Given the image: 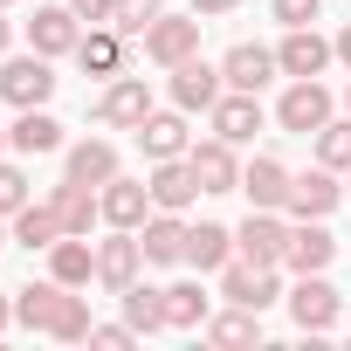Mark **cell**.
Here are the masks:
<instances>
[{
  "mask_svg": "<svg viewBox=\"0 0 351 351\" xmlns=\"http://www.w3.org/2000/svg\"><path fill=\"white\" fill-rule=\"evenodd\" d=\"M276 69H282V62H276V49H255V42H234V49L221 56V76H228V90H262Z\"/></svg>",
  "mask_w": 351,
  "mask_h": 351,
  "instance_id": "cell-20",
  "label": "cell"
},
{
  "mask_svg": "<svg viewBox=\"0 0 351 351\" xmlns=\"http://www.w3.org/2000/svg\"><path fill=\"white\" fill-rule=\"evenodd\" d=\"M337 310H344V296H337L324 276H296V289H289V317H296L303 337H324V330L337 324Z\"/></svg>",
  "mask_w": 351,
  "mask_h": 351,
  "instance_id": "cell-5",
  "label": "cell"
},
{
  "mask_svg": "<svg viewBox=\"0 0 351 351\" xmlns=\"http://www.w3.org/2000/svg\"><path fill=\"white\" fill-rule=\"evenodd\" d=\"M69 8H76V21H90V28L117 21V0H69Z\"/></svg>",
  "mask_w": 351,
  "mask_h": 351,
  "instance_id": "cell-38",
  "label": "cell"
},
{
  "mask_svg": "<svg viewBox=\"0 0 351 351\" xmlns=\"http://www.w3.org/2000/svg\"><path fill=\"white\" fill-rule=\"evenodd\" d=\"M158 14H165V0H117V21H110V28H124V35H145Z\"/></svg>",
  "mask_w": 351,
  "mask_h": 351,
  "instance_id": "cell-35",
  "label": "cell"
},
{
  "mask_svg": "<svg viewBox=\"0 0 351 351\" xmlns=\"http://www.w3.org/2000/svg\"><path fill=\"white\" fill-rule=\"evenodd\" d=\"M145 56L158 69H180L186 56H200V14H158L145 28Z\"/></svg>",
  "mask_w": 351,
  "mask_h": 351,
  "instance_id": "cell-2",
  "label": "cell"
},
{
  "mask_svg": "<svg viewBox=\"0 0 351 351\" xmlns=\"http://www.w3.org/2000/svg\"><path fill=\"white\" fill-rule=\"evenodd\" d=\"M14 241H21V248H42V255H49V248L62 241V221H56V207H49V200H28V207L14 214Z\"/></svg>",
  "mask_w": 351,
  "mask_h": 351,
  "instance_id": "cell-28",
  "label": "cell"
},
{
  "mask_svg": "<svg viewBox=\"0 0 351 351\" xmlns=\"http://www.w3.org/2000/svg\"><path fill=\"white\" fill-rule=\"evenodd\" d=\"M69 282H28V289H14V324H28V330H49V317H56V296H62Z\"/></svg>",
  "mask_w": 351,
  "mask_h": 351,
  "instance_id": "cell-30",
  "label": "cell"
},
{
  "mask_svg": "<svg viewBox=\"0 0 351 351\" xmlns=\"http://www.w3.org/2000/svg\"><path fill=\"white\" fill-rule=\"evenodd\" d=\"M138 262H145V241H138V228H110V241H97V282L104 289H131L138 282Z\"/></svg>",
  "mask_w": 351,
  "mask_h": 351,
  "instance_id": "cell-7",
  "label": "cell"
},
{
  "mask_svg": "<svg viewBox=\"0 0 351 351\" xmlns=\"http://www.w3.org/2000/svg\"><path fill=\"white\" fill-rule=\"evenodd\" d=\"M28 42H35V56H76V42H83V21H76V8H35V21H28Z\"/></svg>",
  "mask_w": 351,
  "mask_h": 351,
  "instance_id": "cell-11",
  "label": "cell"
},
{
  "mask_svg": "<svg viewBox=\"0 0 351 351\" xmlns=\"http://www.w3.org/2000/svg\"><path fill=\"white\" fill-rule=\"evenodd\" d=\"M124 324L145 337V330H172L165 324V289H145V282H131L124 289Z\"/></svg>",
  "mask_w": 351,
  "mask_h": 351,
  "instance_id": "cell-31",
  "label": "cell"
},
{
  "mask_svg": "<svg viewBox=\"0 0 351 351\" xmlns=\"http://www.w3.org/2000/svg\"><path fill=\"white\" fill-rule=\"evenodd\" d=\"M207 317H214V296H207L200 282H172V289H165V324H172V330H200Z\"/></svg>",
  "mask_w": 351,
  "mask_h": 351,
  "instance_id": "cell-26",
  "label": "cell"
},
{
  "mask_svg": "<svg viewBox=\"0 0 351 351\" xmlns=\"http://www.w3.org/2000/svg\"><path fill=\"white\" fill-rule=\"evenodd\" d=\"M207 117H214V138H228V145H248V138L262 131V104H255V90H228Z\"/></svg>",
  "mask_w": 351,
  "mask_h": 351,
  "instance_id": "cell-17",
  "label": "cell"
},
{
  "mask_svg": "<svg viewBox=\"0 0 351 351\" xmlns=\"http://www.w3.org/2000/svg\"><path fill=\"white\" fill-rule=\"evenodd\" d=\"M228 255H234V228H221V221H200V228H186V262L207 276V269H228Z\"/></svg>",
  "mask_w": 351,
  "mask_h": 351,
  "instance_id": "cell-25",
  "label": "cell"
},
{
  "mask_svg": "<svg viewBox=\"0 0 351 351\" xmlns=\"http://www.w3.org/2000/svg\"><path fill=\"white\" fill-rule=\"evenodd\" d=\"M49 207H56L62 234H90V228L104 221V200H97V186H83V180H62V186L49 193Z\"/></svg>",
  "mask_w": 351,
  "mask_h": 351,
  "instance_id": "cell-18",
  "label": "cell"
},
{
  "mask_svg": "<svg viewBox=\"0 0 351 351\" xmlns=\"http://www.w3.org/2000/svg\"><path fill=\"white\" fill-rule=\"evenodd\" d=\"M21 207H28V172H21V165H8V158H0V214L14 221Z\"/></svg>",
  "mask_w": 351,
  "mask_h": 351,
  "instance_id": "cell-36",
  "label": "cell"
},
{
  "mask_svg": "<svg viewBox=\"0 0 351 351\" xmlns=\"http://www.w3.org/2000/svg\"><path fill=\"white\" fill-rule=\"evenodd\" d=\"M145 117H152V83H145V76H110V90L97 97V124L138 131Z\"/></svg>",
  "mask_w": 351,
  "mask_h": 351,
  "instance_id": "cell-4",
  "label": "cell"
},
{
  "mask_svg": "<svg viewBox=\"0 0 351 351\" xmlns=\"http://www.w3.org/2000/svg\"><path fill=\"white\" fill-rule=\"evenodd\" d=\"M186 165H193L200 193H241V158H234V145H228V138L193 145V152H186Z\"/></svg>",
  "mask_w": 351,
  "mask_h": 351,
  "instance_id": "cell-9",
  "label": "cell"
},
{
  "mask_svg": "<svg viewBox=\"0 0 351 351\" xmlns=\"http://www.w3.org/2000/svg\"><path fill=\"white\" fill-rule=\"evenodd\" d=\"M241 0H193V14H234Z\"/></svg>",
  "mask_w": 351,
  "mask_h": 351,
  "instance_id": "cell-40",
  "label": "cell"
},
{
  "mask_svg": "<svg viewBox=\"0 0 351 351\" xmlns=\"http://www.w3.org/2000/svg\"><path fill=\"white\" fill-rule=\"evenodd\" d=\"M0 8H14V0H0Z\"/></svg>",
  "mask_w": 351,
  "mask_h": 351,
  "instance_id": "cell-48",
  "label": "cell"
},
{
  "mask_svg": "<svg viewBox=\"0 0 351 351\" xmlns=\"http://www.w3.org/2000/svg\"><path fill=\"white\" fill-rule=\"evenodd\" d=\"M97 200H104V221L110 228H145L152 221V186L145 180H124V172H117L110 186H97Z\"/></svg>",
  "mask_w": 351,
  "mask_h": 351,
  "instance_id": "cell-14",
  "label": "cell"
},
{
  "mask_svg": "<svg viewBox=\"0 0 351 351\" xmlns=\"http://www.w3.org/2000/svg\"><path fill=\"white\" fill-rule=\"evenodd\" d=\"M330 56H337V49H330L317 28H289V35H282V49H276L282 76H324V69H330Z\"/></svg>",
  "mask_w": 351,
  "mask_h": 351,
  "instance_id": "cell-16",
  "label": "cell"
},
{
  "mask_svg": "<svg viewBox=\"0 0 351 351\" xmlns=\"http://www.w3.org/2000/svg\"><path fill=\"white\" fill-rule=\"evenodd\" d=\"M221 97H228V76H221L214 62H200V56H186L180 69H172V104H180L186 117H193V110H214Z\"/></svg>",
  "mask_w": 351,
  "mask_h": 351,
  "instance_id": "cell-8",
  "label": "cell"
},
{
  "mask_svg": "<svg viewBox=\"0 0 351 351\" xmlns=\"http://www.w3.org/2000/svg\"><path fill=\"white\" fill-rule=\"evenodd\" d=\"M8 324H14V303H8V296H0V330H8Z\"/></svg>",
  "mask_w": 351,
  "mask_h": 351,
  "instance_id": "cell-43",
  "label": "cell"
},
{
  "mask_svg": "<svg viewBox=\"0 0 351 351\" xmlns=\"http://www.w3.org/2000/svg\"><path fill=\"white\" fill-rule=\"evenodd\" d=\"M8 42H14V28H8V14H0V56H8Z\"/></svg>",
  "mask_w": 351,
  "mask_h": 351,
  "instance_id": "cell-42",
  "label": "cell"
},
{
  "mask_svg": "<svg viewBox=\"0 0 351 351\" xmlns=\"http://www.w3.org/2000/svg\"><path fill=\"white\" fill-rule=\"evenodd\" d=\"M269 14H276L282 28H317L324 8H317V0H269Z\"/></svg>",
  "mask_w": 351,
  "mask_h": 351,
  "instance_id": "cell-37",
  "label": "cell"
},
{
  "mask_svg": "<svg viewBox=\"0 0 351 351\" xmlns=\"http://www.w3.org/2000/svg\"><path fill=\"white\" fill-rule=\"evenodd\" d=\"M138 145H145V158H186V152H193L186 110H152V117L138 124Z\"/></svg>",
  "mask_w": 351,
  "mask_h": 351,
  "instance_id": "cell-15",
  "label": "cell"
},
{
  "mask_svg": "<svg viewBox=\"0 0 351 351\" xmlns=\"http://www.w3.org/2000/svg\"><path fill=\"white\" fill-rule=\"evenodd\" d=\"M276 124L296 131V138H317V131L330 124V90H324L317 76H289V90H282V104H276Z\"/></svg>",
  "mask_w": 351,
  "mask_h": 351,
  "instance_id": "cell-1",
  "label": "cell"
},
{
  "mask_svg": "<svg viewBox=\"0 0 351 351\" xmlns=\"http://www.w3.org/2000/svg\"><path fill=\"white\" fill-rule=\"evenodd\" d=\"M344 200H351V180H344Z\"/></svg>",
  "mask_w": 351,
  "mask_h": 351,
  "instance_id": "cell-47",
  "label": "cell"
},
{
  "mask_svg": "<svg viewBox=\"0 0 351 351\" xmlns=\"http://www.w3.org/2000/svg\"><path fill=\"white\" fill-rule=\"evenodd\" d=\"M8 138H14V152H56V145H62V124L35 104V110H21V117L8 124Z\"/></svg>",
  "mask_w": 351,
  "mask_h": 351,
  "instance_id": "cell-29",
  "label": "cell"
},
{
  "mask_svg": "<svg viewBox=\"0 0 351 351\" xmlns=\"http://www.w3.org/2000/svg\"><path fill=\"white\" fill-rule=\"evenodd\" d=\"M330 49H337V62H344V69H351V21H344V28H337V42H330Z\"/></svg>",
  "mask_w": 351,
  "mask_h": 351,
  "instance_id": "cell-41",
  "label": "cell"
},
{
  "mask_svg": "<svg viewBox=\"0 0 351 351\" xmlns=\"http://www.w3.org/2000/svg\"><path fill=\"white\" fill-rule=\"evenodd\" d=\"M330 255H337V241H330V228H324V221H303V228H289V248H282V262H289L296 276H324V269H330Z\"/></svg>",
  "mask_w": 351,
  "mask_h": 351,
  "instance_id": "cell-19",
  "label": "cell"
},
{
  "mask_svg": "<svg viewBox=\"0 0 351 351\" xmlns=\"http://www.w3.org/2000/svg\"><path fill=\"white\" fill-rule=\"evenodd\" d=\"M221 296H228V303H248V310H269V303L282 296V282H276V269H262V262H228V269H221Z\"/></svg>",
  "mask_w": 351,
  "mask_h": 351,
  "instance_id": "cell-12",
  "label": "cell"
},
{
  "mask_svg": "<svg viewBox=\"0 0 351 351\" xmlns=\"http://www.w3.org/2000/svg\"><path fill=\"white\" fill-rule=\"evenodd\" d=\"M214 344H255L262 337V310H248V303H234V310H221V317H207L200 324Z\"/></svg>",
  "mask_w": 351,
  "mask_h": 351,
  "instance_id": "cell-32",
  "label": "cell"
},
{
  "mask_svg": "<svg viewBox=\"0 0 351 351\" xmlns=\"http://www.w3.org/2000/svg\"><path fill=\"white\" fill-rule=\"evenodd\" d=\"M49 276L69 282V289H83V282L97 276V248H90V234H62V241L49 248Z\"/></svg>",
  "mask_w": 351,
  "mask_h": 351,
  "instance_id": "cell-22",
  "label": "cell"
},
{
  "mask_svg": "<svg viewBox=\"0 0 351 351\" xmlns=\"http://www.w3.org/2000/svg\"><path fill=\"white\" fill-rule=\"evenodd\" d=\"M152 207H165V214H186L193 207V193H200V180H193V165L186 158H152Z\"/></svg>",
  "mask_w": 351,
  "mask_h": 351,
  "instance_id": "cell-13",
  "label": "cell"
},
{
  "mask_svg": "<svg viewBox=\"0 0 351 351\" xmlns=\"http://www.w3.org/2000/svg\"><path fill=\"white\" fill-rule=\"evenodd\" d=\"M344 110H351V83H344Z\"/></svg>",
  "mask_w": 351,
  "mask_h": 351,
  "instance_id": "cell-46",
  "label": "cell"
},
{
  "mask_svg": "<svg viewBox=\"0 0 351 351\" xmlns=\"http://www.w3.org/2000/svg\"><path fill=\"white\" fill-rule=\"evenodd\" d=\"M76 62L90 69V76H124V28H90L83 42H76Z\"/></svg>",
  "mask_w": 351,
  "mask_h": 351,
  "instance_id": "cell-21",
  "label": "cell"
},
{
  "mask_svg": "<svg viewBox=\"0 0 351 351\" xmlns=\"http://www.w3.org/2000/svg\"><path fill=\"white\" fill-rule=\"evenodd\" d=\"M317 165H330V172H351V117H330V124L317 131Z\"/></svg>",
  "mask_w": 351,
  "mask_h": 351,
  "instance_id": "cell-34",
  "label": "cell"
},
{
  "mask_svg": "<svg viewBox=\"0 0 351 351\" xmlns=\"http://www.w3.org/2000/svg\"><path fill=\"white\" fill-rule=\"evenodd\" d=\"M241 193H248L255 207H282V200H289V165H282V158H248V165H241Z\"/></svg>",
  "mask_w": 351,
  "mask_h": 351,
  "instance_id": "cell-24",
  "label": "cell"
},
{
  "mask_svg": "<svg viewBox=\"0 0 351 351\" xmlns=\"http://www.w3.org/2000/svg\"><path fill=\"white\" fill-rule=\"evenodd\" d=\"M138 241H145V262H186V228L180 221H172L165 207L138 228Z\"/></svg>",
  "mask_w": 351,
  "mask_h": 351,
  "instance_id": "cell-27",
  "label": "cell"
},
{
  "mask_svg": "<svg viewBox=\"0 0 351 351\" xmlns=\"http://www.w3.org/2000/svg\"><path fill=\"white\" fill-rule=\"evenodd\" d=\"M8 234H14V228H8V214H0V241H8Z\"/></svg>",
  "mask_w": 351,
  "mask_h": 351,
  "instance_id": "cell-44",
  "label": "cell"
},
{
  "mask_svg": "<svg viewBox=\"0 0 351 351\" xmlns=\"http://www.w3.org/2000/svg\"><path fill=\"white\" fill-rule=\"evenodd\" d=\"M8 145H14V138H8V131H0V152H8Z\"/></svg>",
  "mask_w": 351,
  "mask_h": 351,
  "instance_id": "cell-45",
  "label": "cell"
},
{
  "mask_svg": "<svg viewBox=\"0 0 351 351\" xmlns=\"http://www.w3.org/2000/svg\"><path fill=\"white\" fill-rule=\"evenodd\" d=\"M234 248H241V262H262V269H276V262H282V248H289V228H282V214H276V207H255V214L234 228Z\"/></svg>",
  "mask_w": 351,
  "mask_h": 351,
  "instance_id": "cell-6",
  "label": "cell"
},
{
  "mask_svg": "<svg viewBox=\"0 0 351 351\" xmlns=\"http://www.w3.org/2000/svg\"><path fill=\"white\" fill-rule=\"evenodd\" d=\"M69 180H83V186H110V180H117V145H110V138H83V145H69Z\"/></svg>",
  "mask_w": 351,
  "mask_h": 351,
  "instance_id": "cell-23",
  "label": "cell"
},
{
  "mask_svg": "<svg viewBox=\"0 0 351 351\" xmlns=\"http://www.w3.org/2000/svg\"><path fill=\"white\" fill-rule=\"evenodd\" d=\"M131 337H138L131 324H97V330H90V344H131Z\"/></svg>",
  "mask_w": 351,
  "mask_h": 351,
  "instance_id": "cell-39",
  "label": "cell"
},
{
  "mask_svg": "<svg viewBox=\"0 0 351 351\" xmlns=\"http://www.w3.org/2000/svg\"><path fill=\"white\" fill-rule=\"evenodd\" d=\"M337 200H344V186H337L330 165H317V172H289V200H282V207H289L296 221H324Z\"/></svg>",
  "mask_w": 351,
  "mask_h": 351,
  "instance_id": "cell-10",
  "label": "cell"
},
{
  "mask_svg": "<svg viewBox=\"0 0 351 351\" xmlns=\"http://www.w3.org/2000/svg\"><path fill=\"white\" fill-rule=\"evenodd\" d=\"M0 97H8L14 110H35L56 97V69L49 56H8V69H0Z\"/></svg>",
  "mask_w": 351,
  "mask_h": 351,
  "instance_id": "cell-3",
  "label": "cell"
},
{
  "mask_svg": "<svg viewBox=\"0 0 351 351\" xmlns=\"http://www.w3.org/2000/svg\"><path fill=\"white\" fill-rule=\"evenodd\" d=\"M90 330H97V317H90V303L62 289V296H56V317H49V337H62V344H83Z\"/></svg>",
  "mask_w": 351,
  "mask_h": 351,
  "instance_id": "cell-33",
  "label": "cell"
}]
</instances>
